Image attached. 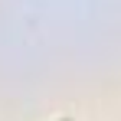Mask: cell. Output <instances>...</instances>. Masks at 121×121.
I'll use <instances>...</instances> for the list:
<instances>
[{"label":"cell","mask_w":121,"mask_h":121,"mask_svg":"<svg viewBox=\"0 0 121 121\" xmlns=\"http://www.w3.org/2000/svg\"><path fill=\"white\" fill-rule=\"evenodd\" d=\"M62 121H72V118H62Z\"/></svg>","instance_id":"1"}]
</instances>
